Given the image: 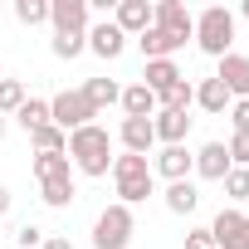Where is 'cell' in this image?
I'll use <instances>...</instances> for the list:
<instances>
[{
	"mask_svg": "<svg viewBox=\"0 0 249 249\" xmlns=\"http://www.w3.org/2000/svg\"><path fill=\"white\" fill-rule=\"evenodd\" d=\"M69 161L83 176H107L112 171V137L103 122H88V127L69 132Z\"/></svg>",
	"mask_w": 249,
	"mask_h": 249,
	"instance_id": "6da1fadb",
	"label": "cell"
},
{
	"mask_svg": "<svg viewBox=\"0 0 249 249\" xmlns=\"http://www.w3.org/2000/svg\"><path fill=\"white\" fill-rule=\"evenodd\" d=\"M112 186H117V205H137L147 196H157V176H152V161L147 157H132V152H122L112 157Z\"/></svg>",
	"mask_w": 249,
	"mask_h": 249,
	"instance_id": "7a4b0ae2",
	"label": "cell"
},
{
	"mask_svg": "<svg viewBox=\"0 0 249 249\" xmlns=\"http://www.w3.org/2000/svg\"><path fill=\"white\" fill-rule=\"evenodd\" d=\"M196 44H200V54L225 59L230 44H234V15H230L225 5H205V10L196 15Z\"/></svg>",
	"mask_w": 249,
	"mask_h": 249,
	"instance_id": "3957f363",
	"label": "cell"
},
{
	"mask_svg": "<svg viewBox=\"0 0 249 249\" xmlns=\"http://www.w3.org/2000/svg\"><path fill=\"white\" fill-rule=\"evenodd\" d=\"M137 234V220H132V205H107L98 220H93V249H127Z\"/></svg>",
	"mask_w": 249,
	"mask_h": 249,
	"instance_id": "277c9868",
	"label": "cell"
},
{
	"mask_svg": "<svg viewBox=\"0 0 249 249\" xmlns=\"http://www.w3.org/2000/svg\"><path fill=\"white\" fill-rule=\"evenodd\" d=\"M93 117H98V112L88 107V98H83L78 88H64V93L49 98V122H54L59 132H78V127H88Z\"/></svg>",
	"mask_w": 249,
	"mask_h": 249,
	"instance_id": "5b68a950",
	"label": "cell"
},
{
	"mask_svg": "<svg viewBox=\"0 0 249 249\" xmlns=\"http://www.w3.org/2000/svg\"><path fill=\"white\" fill-rule=\"evenodd\" d=\"M152 25H157L176 49H186V39H196V15L181 5V0H157V5H152Z\"/></svg>",
	"mask_w": 249,
	"mask_h": 249,
	"instance_id": "8992f818",
	"label": "cell"
},
{
	"mask_svg": "<svg viewBox=\"0 0 249 249\" xmlns=\"http://www.w3.org/2000/svg\"><path fill=\"white\" fill-rule=\"evenodd\" d=\"M205 230H210L215 249H249V215H244V210H234V205H225Z\"/></svg>",
	"mask_w": 249,
	"mask_h": 249,
	"instance_id": "52a82bcc",
	"label": "cell"
},
{
	"mask_svg": "<svg viewBox=\"0 0 249 249\" xmlns=\"http://www.w3.org/2000/svg\"><path fill=\"white\" fill-rule=\"evenodd\" d=\"M54 35H88V0H49Z\"/></svg>",
	"mask_w": 249,
	"mask_h": 249,
	"instance_id": "ba28073f",
	"label": "cell"
},
{
	"mask_svg": "<svg viewBox=\"0 0 249 249\" xmlns=\"http://www.w3.org/2000/svg\"><path fill=\"white\" fill-rule=\"evenodd\" d=\"M191 171H196V152H186V147H161L157 161H152V176H166V186L191 181Z\"/></svg>",
	"mask_w": 249,
	"mask_h": 249,
	"instance_id": "9c48e42d",
	"label": "cell"
},
{
	"mask_svg": "<svg viewBox=\"0 0 249 249\" xmlns=\"http://www.w3.org/2000/svg\"><path fill=\"white\" fill-rule=\"evenodd\" d=\"M112 25L127 39L142 35V30H152V0H117V5H112Z\"/></svg>",
	"mask_w": 249,
	"mask_h": 249,
	"instance_id": "30bf717a",
	"label": "cell"
},
{
	"mask_svg": "<svg viewBox=\"0 0 249 249\" xmlns=\"http://www.w3.org/2000/svg\"><path fill=\"white\" fill-rule=\"evenodd\" d=\"M117 142H122V152H132V157H147V152L157 147L152 117H122V127H117Z\"/></svg>",
	"mask_w": 249,
	"mask_h": 249,
	"instance_id": "8fae6325",
	"label": "cell"
},
{
	"mask_svg": "<svg viewBox=\"0 0 249 249\" xmlns=\"http://www.w3.org/2000/svg\"><path fill=\"white\" fill-rule=\"evenodd\" d=\"M191 122H196L191 112H166V107H161V112L152 117V132H157V142H161V147H186Z\"/></svg>",
	"mask_w": 249,
	"mask_h": 249,
	"instance_id": "7c38bea8",
	"label": "cell"
},
{
	"mask_svg": "<svg viewBox=\"0 0 249 249\" xmlns=\"http://www.w3.org/2000/svg\"><path fill=\"white\" fill-rule=\"evenodd\" d=\"M215 78L230 88V98H249V59H244V54H234V49H230V54L220 59Z\"/></svg>",
	"mask_w": 249,
	"mask_h": 249,
	"instance_id": "4fadbf2b",
	"label": "cell"
},
{
	"mask_svg": "<svg viewBox=\"0 0 249 249\" xmlns=\"http://www.w3.org/2000/svg\"><path fill=\"white\" fill-rule=\"evenodd\" d=\"M88 49H93L98 59H117L122 49H127V35H122L112 20H103V25H88Z\"/></svg>",
	"mask_w": 249,
	"mask_h": 249,
	"instance_id": "5bb4252c",
	"label": "cell"
},
{
	"mask_svg": "<svg viewBox=\"0 0 249 249\" xmlns=\"http://www.w3.org/2000/svg\"><path fill=\"white\" fill-rule=\"evenodd\" d=\"M196 176H200V181H225V176H230V152H225V142H205V147L196 152Z\"/></svg>",
	"mask_w": 249,
	"mask_h": 249,
	"instance_id": "9a60e30c",
	"label": "cell"
},
{
	"mask_svg": "<svg viewBox=\"0 0 249 249\" xmlns=\"http://www.w3.org/2000/svg\"><path fill=\"white\" fill-rule=\"evenodd\" d=\"M230 103H234V98H230V88H225L215 73L196 83V107H200V112H215V117H225V112H230Z\"/></svg>",
	"mask_w": 249,
	"mask_h": 249,
	"instance_id": "2e32d148",
	"label": "cell"
},
{
	"mask_svg": "<svg viewBox=\"0 0 249 249\" xmlns=\"http://www.w3.org/2000/svg\"><path fill=\"white\" fill-rule=\"evenodd\" d=\"M39 200H44V205H54V210H69V205L78 200L73 171H64V176H49V181H39Z\"/></svg>",
	"mask_w": 249,
	"mask_h": 249,
	"instance_id": "e0dca14e",
	"label": "cell"
},
{
	"mask_svg": "<svg viewBox=\"0 0 249 249\" xmlns=\"http://www.w3.org/2000/svg\"><path fill=\"white\" fill-rule=\"evenodd\" d=\"M181 78H186V73L176 69V59H147V73H142V83H147L157 98H161L171 83H181Z\"/></svg>",
	"mask_w": 249,
	"mask_h": 249,
	"instance_id": "ac0fdd59",
	"label": "cell"
},
{
	"mask_svg": "<svg viewBox=\"0 0 249 249\" xmlns=\"http://www.w3.org/2000/svg\"><path fill=\"white\" fill-rule=\"evenodd\" d=\"M78 93H83V98H88V107H93V112H98V117H103V112H107V107H112V103H122V88H117V83H112V78H88V83H83V88H78Z\"/></svg>",
	"mask_w": 249,
	"mask_h": 249,
	"instance_id": "d6986e66",
	"label": "cell"
},
{
	"mask_svg": "<svg viewBox=\"0 0 249 249\" xmlns=\"http://www.w3.org/2000/svg\"><path fill=\"white\" fill-rule=\"evenodd\" d=\"M122 112L127 117H157V93L147 83H127L122 88Z\"/></svg>",
	"mask_w": 249,
	"mask_h": 249,
	"instance_id": "ffe728a7",
	"label": "cell"
},
{
	"mask_svg": "<svg viewBox=\"0 0 249 249\" xmlns=\"http://www.w3.org/2000/svg\"><path fill=\"white\" fill-rule=\"evenodd\" d=\"M161 200H166V210H171V215H191V210L200 205V191H196V181H171Z\"/></svg>",
	"mask_w": 249,
	"mask_h": 249,
	"instance_id": "44dd1931",
	"label": "cell"
},
{
	"mask_svg": "<svg viewBox=\"0 0 249 249\" xmlns=\"http://www.w3.org/2000/svg\"><path fill=\"white\" fill-rule=\"evenodd\" d=\"M161 107H166V112H191V107H196V83H191V78L171 83V88L157 98V112H161Z\"/></svg>",
	"mask_w": 249,
	"mask_h": 249,
	"instance_id": "7402d4cb",
	"label": "cell"
},
{
	"mask_svg": "<svg viewBox=\"0 0 249 249\" xmlns=\"http://www.w3.org/2000/svg\"><path fill=\"white\" fill-rule=\"evenodd\" d=\"M15 122H20L25 132L49 127V98H25V103H20V112H15Z\"/></svg>",
	"mask_w": 249,
	"mask_h": 249,
	"instance_id": "603a6c76",
	"label": "cell"
},
{
	"mask_svg": "<svg viewBox=\"0 0 249 249\" xmlns=\"http://www.w3.org/2000/svg\"><path fill=\"white\" fill-rule=\"evenodd\" d=\"M30 142H35V157H49V152H64L69 157V132H59L54 122L39 127V132H30Z\"/></svg>",
	"mask_w": 249,
	"mask_h": 249,
	"instance_id": "cb8c5ba5",
	"label": "cell"
},
{
	"mask_svg": "<svg viewBox=\"0 0 249 249\" xmlns=\"http://www.w3.org/2000/svg\"><path fill=\"white\" fill-rule=\"evenodd\" d=\"M137 44H142V54H147V59H171V54H176V44H171L157 25H152V30H142V35H137Z\"/></svg>",
	"mask_w": 249,
	"mask_h": 249,
	"instance_id": "d4e9b609",
	"label": "cell"
},
{
	"mask_svg": "<svg viewBox=\"0 0 249 249\" xmlns=\"http://www.w3.org/2000/svg\"><path fill=\"white\" fill-rule=\"evenodd\" d=\"M25 98H30V93H25L20 78H0V117H15Z\"/></svg>",
	"mask_w": 249,
	"mask_h": 249,
	"instance_id": "484cf974",
	"label": "cell"
},
{
	"mask_svg": "<svg viewBox=\"0 0 249 249\" xmlns=\"http://www.w3.org/2000/svg\"><path fill=\"white\" fill-rule=\"evenodd\" d=\"M15 20L20 25H49V0H15Z\"/></svg>",
	"mask_w": 249,
	"mask_h": 249,
	"instance_id": "4316f807",
	"label": "cell"
},
{
	"mask_svg": "<svg viewBox=\"0 0 249 249\" xmlns=\"http://www.w3.org/2000/svg\"><path fill=\"white\" fill-rule=\"evenodd\" d=\"M64 171H73V161H69L64 152H49V157H35V176H39V181H49V176H64Z\"/></svg>",
	"mask_w": 249,
	"mask_h": 249,
	"instance_id": "83f0119b",
	"label": "cell"
},
{
	"mask_svg": "<svg viewBox=\"0 0 249 249\" xmlns=\"http://www.w3.org/2000/svg\"><path fill=\"white\" fill-rule=\"evenodd\" d=\"M220 186H225V196H230L234 205H239V200H249V166H230V176H225Z\"/></svg>",
	"mask_w": 249,
	"mask_h": 249,
	"instance_id": "f1b7e54d",
	"label": "cell"
},
{
	"mask_svg": "<svg viewBox=\"0 0 249 249\" xmlns=\"http://www.w3.org/2000/svg\"><path fill=\"white\" fill-rule=\"evenodd\" d=\"M54 59H78L83 49H88V35H54Z\"/></svg>",
	"mask_w": 249,
	"mask_h": 249,
	"instance_id": "f546056e",
	"label": "cell"
},
{
	"mask_svg": "<svg viewBox=\"0 0 249 249\" xmlns=\"http://www.w3.org/2000/svg\"><path fill=\"white\" fill-rule=\"evenodd\" d=\"M225 152H230V166H249V132H234L225 142Z\"/></svg>",
	"mask_w": 249,
	"mask_h": 249,
	"instance_id": "4dcf8cb0",
	"label": "cell"
},
{
	"mask_svg": "<svg viewBox=\"0 0 249 249\" xmlns=\"http://www.w3.org/2000/svg\"><path fill=\"white\" fill-rule=\"evenodd\" d=\"M15 239H20V249H39V244L49 239V230H39V225H20Z\"/></svg>",
	"mask_w": 249,
	"mask_h": 249,
	"instance_id": "1f68e13d",
	"label": "cell"
},
{
	"mask_svg": "<svg viewBox=\"0 0 249 249\" xmlns=\"http://www.w3.org/2000/svg\"><path fill=\"white\" fill-rule=\"evenodd\" d=\"M230 122H234V132H249V98L230 103Z\"/></svg>",
	"mask_w": 249,
	"mask_h": 249,
	"instance_id": "d6a6232c",
	"label": "cell"
},
{
	"mask_svg": "<svg viewBox=\"0 0 249 249\" xmlns=\"http://www.w3.org/2000/svg\"><path fill=\"white\" fill-rule=\"evenodd\" d=\"M186 249H215V239H210V230H205V225H196V230H186Z\"/></svg>",
	"mask_w": 249,
	"mask_h": 249,
	"instance_id": "836d02e7",
	"label": "cell"
},
{
	"mask_svg": "<svg viewBox=\"0 0 249 249\" xmlns=\"http://www.w3.org/2000/svg\"><path fill=\"white\" fill-rule=\"evenodd\" d=\"M39 249H73V244H69V239H64V234H49V239H44V244H39Z\"/></svg>",
	"mask_w": 249,
	"mask_h": 249,
	"instance_id": "e575fe53",
	"label": "cell"
},
{
	"mask_svg": "<svg viewBox=\"0 0 249 249\" xmlns=\"http://www.w3.org/2000/svg\"><path fill=\"white\" fill-rule=\"evenodd\" d=\"M10 200H15V196H10L5 186H0V215H5V210H10Z\"/></svg>",
	"mask_w": 249,
	"mask_h": 249,
	"instance_id": "d590c367",
	"label": "cell"
},
{
	"mask_svg": "<svg viewBox=\"0 0 249 249\" xmlns=\"http://www.w3.org/2000/svg\"><path fill=\"white\" fill-rule=\"evenodd\" d=\"M0 142H5V117H0Z\"/></svg>",
	"mask_w": 249,
	"mask_h": 249,
	"instance_id": "8d00e7d4",
	"label": "cell"
},
{
	"mask_svg": "<svg viewBox=\"0 0 249 249\" xmlns=\"http://www.w3.org/2000/svg\"><path fill=\"white\" fill-rule=\"evenodd\" d=\"M244 20H249V0H244Z\"/></svg>",
	"mask_w": 249,
	"mask_h": 249,
	"instance_id": "74e56055",
	"label": "cell"
},
{
	"mask_svg": "<svg viewBox=\"0 0 249 249\" xmlns=\"http://www.w3.org/2000/svg\"><path fill=\"white\" fill-rule=\"evenodd\" d=\"M0 78H5V73H0Z\"/></svg>",
	"mask_w": 249,
	"mask_h": 249,
	"instance_id": "f35d334b",
	"label": "cell"
}]
</instances>
